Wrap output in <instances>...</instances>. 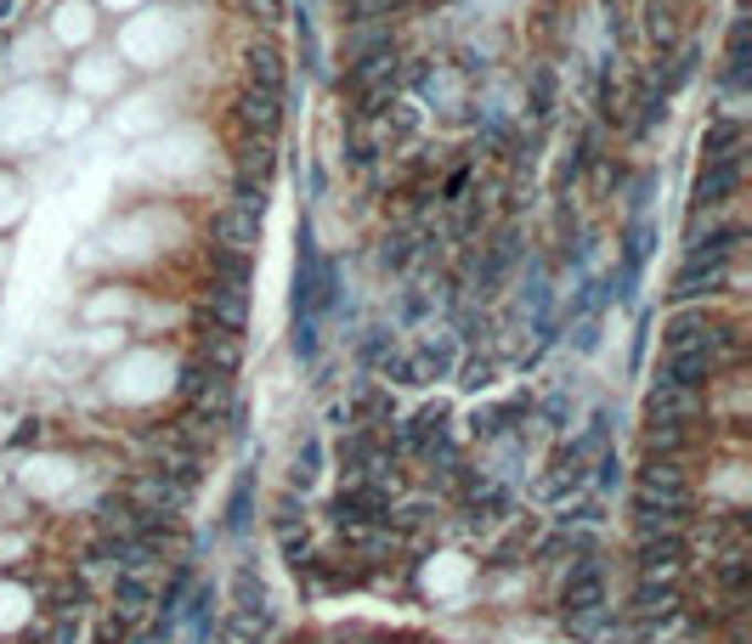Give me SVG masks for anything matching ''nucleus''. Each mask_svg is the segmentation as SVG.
Returning <instances> with one entry per match:
<instances>
[{"instance_id": "obj_1", "label": "nucleus", "mask_w": 752, "mask_h": 644, "mask_svg": "<svg viewBox=\"0 0 752 644\" xmlns=\"http://www.w3.org/2000/svg\"><path fill=\"white\" fill-rule=\"evenodd\" d=\"M679 351H735V328L730 323H708L701 312H679L663 323V357H679Z\"/></svg>"}, {"instance_id": "obj_2", "label": "nucleus", "mask_w": 752, "mask_h": 644, "mask_svg": "<svg viewBox=\"0 0 752 644\" xmlns=\"http://www.w3.org/2000/svg\"><path fill=\"white\" fill-rule=\"evenodd\" d=\"M125 498L142 509V515H153V520H176L181 509H187V498H193V492L187 486H176L165 469H142V475H130V486H125Z\"/></svg>"}, {"instance_id": "obj_3", "label": "nucleus", "mask_w": 752, "mask_h": 644, "mask_svg": "<svg viewBox=\"0 0 752 644\" xmlns=\"http://www.w3.org/2000/svg\"><path fill=\"white\" fill-rule=\"evenodd\" d=\"M600 605H611V593H605V555L572 560L566 582H560V611L583 616V611H600Z\"/></svg>"}, {"instance_id": "obj_4", "label": "nucleus", "mask_w": 752, "mask_h": 644, "mask_svg": "<svg viewBox=\"0 0 752 644\" xmlns=\"http://www.w3.org/2000/svg\"><path fill=\"white\" fill-rule=\"evenodd\" d=\"M685 566H690V549H685V537H639V560H634L639 582H656V588H679Z\"/></svg>"}, {"instance_id": "obj_5", "label": "nucleus", "mask_w": 752, "mask_h": 644, "mask_svg": "<svg viewBox=\"0 0 752 644\" xmlns=\"http://www.w3.org/2000/svg\"><path fill=\"white\" fill-rule=\"evenodd\" d=\"M322 250H317V232L311 221H300V261H295V294H289V312L295 317H317V294H322ZM322 323V317H317Z\"/></svg>"}, {"instance_id": "obj_6", "label": "nucleus", "mask_w": 752, "mask_h": 644, "mask_svg": "<svg viewBox=\"0 0 752 644\" xmlns=\"http://www.w3.org/2000/svg\"><path fill=\"white\" fill-rule=\"evenodd\" d=\"M719 379V357L713 351H679V357H663L656 362V384L663 390H708Z\"/></svg>"}, {"instance_id": "obj_7", "label": "nucleus", "mask_w": 752, "mask_h": 644, "mask_svg": "<svg viewBox=\"0 0 752 644\" xmlns=\"http://www.w3.org/2000/svg\"><path fill=\"white\" fill-rule=\"evenodd\" d=\"M204 323L221 334H244L250 328V288L244 283H210L204 288Z\"/></svg>"}, {"instance_id": "obj_8", "label": "nucleus", "mask_w": 752, "mask_h": 644, "mask_svg": "<svg viewBox=\"0 0 752 644\" xmlns=\"http://www.w3.org/2000/svg\"><path fill=\"white\" fill-rule=\"evenodd\" d=\"M730 283V261H713V255H685V266L674 272V300H701V294H719Z\"/></svg>"}, {"instance_id": "obj_9", "label": "nucleus", "mask_w": 752, "mask_h": 644, "mask_svg": "<svg viewBox=\"0 0 752 644\" xmlns=\"http://www.w3.org/2000/svg\"><path fill=\"white\" fill-rule=\"evenodd\" d=\"M701 395L696 390H663V384H650V395H645V424H701Z\"/></svg>"}, {"instance_id": "obj_10", "label": "nucleus", "mask_w": 752, "mask_h": 644, "mask_svg": "<svg viewBox=\"0 0 752 644\" xmlns=\"http://www.w3.org/2000/svg\"><path fill=\"white\" fill-rule=\"evenodd\" d=\"M735 187H741V159H724V165H708L696 176V187H690V210L701 215V210H724L730 198H735Z\"/></svg>"}, {"instance_id": "obj_11", "label": "nucleus", "mask_w": 752, "mask_h": 644, "mask_svg": "<svg viewBox=\"0 0 752 644\" xmlns=\"http://www.w3.org/2000/svg\"><path fill=\"white\" fill-rule=\"evenodd\" d=\"M515 261H521V232H498L492 243H487V255H481V266H476V277H469V283H476V294H481V300H487V294H498V283L509 277V266Z\"/></svg>"}, {"instance_id": "obj_12", "label": "nucleus", "mask_w": 752, "mask_h": 644, "mask_svg": "<svg viewBox=\"0 0 752 644\" xmlns=\"http://www.w3.org/2000/svg\"><path fill=\"white\" fill-rule=\"evenodd\" d=\"M210 237H215V250L255 255V243H261V215H250V210H239V204H226V210H215Z\"/></svg>"}, {"instance_id": "obj_13", "label": "nucleus", "mask_w": 752, "mask_h": 644, "mask_svg": "<svg viewBox=\"0 0 752 644\" xmlns=\"http://www.w3.org/2000/svg\"><path fill=\"white\" fill-rule=\"evenodd\" d=\"M521 419H532V395H509L498 408H476L469 430H476V441H504V435L521 430Z\"/></svg>"}, {"instance_id": "obj_14", "label": "nucleus", "mask_w": 752, "mask_h": 644, "mask_svg": "<svg viewBox=\"0 0 752 644\" xmlns=\"http://www.w3.org/2000/svg\"><path fill=\"white\" fill-rule=\"evenodd\" d=\"M232 114H239V125H244V136H272L277 125H284V96H277V91H244L239 96V108H232Z\"/></svg>"}, {"instance_id": "obj_15", "label": "nucleus", "mask_w": 752, "mask_h": 644, "mask_svg": "<svg viewBox=\"0 0 752 644\" xmlns=\"http://www.w3.org/2000/svg\"><path fill=\"white\" fill-rule=\"evenodd\" d=\"M176 616H187V644H210V638H215V588H210V582H193Z\"/></svg>"}, {"instance_id": "obj_16", "label": "nucleus", "mask_w": 752, "mask_h": 644, "mask_svg": "<svg viewBox=\"0 0 752 644\" xmlns=\"http://www.w3.org/2000/svg\"><path fill=\"white\" fill-rule=\"evenodd\" d=\"M239 187H266L272 181V170H277V147H272V136H244L239 141Z\"/></svg>"}, {"instance_id": "obj_17", "label": "nucleus", "mask_w": 752, "mask_h": 644, "mask_svg": "<svg viewBox=\"0 0 752 644\" xmlns=\"http://www.w3.org/2000/svg\"><path fill=\"white\" fill-rule=\"evenodd\" d=\"M464 509H469V515H504V509H509V486H504L492 469L469 475V481H464Z\"/></svg>"}, {"instance_id": "obj_18", "label": "nucleus", "mask_w": 752, "mask_h": 644, "mask_svg": "<svg viewBox=\"0 0 752 644\" xmlns=\"http://www.w3.org/2000/svg\"><path fill=\"white\" fill-rule=\"evenodd\" d=\"M244 63H250V85L255 91H277V96H284V52H277L272 40H255L250 52H244Z\"/></svg>"}, {"instance_id": "obj_19", "label": "nucleus", "mask_w": 752, "mask_h": 644, "mask_svg": "<svg viewBox=\"0 0 752 644\" xmlns=\"http://www.w3.org/2000/svg\"><path fill=\"white\" fill-rule=\"evenodd\" d=\"M148 605H153V582L142 571H119V582H114V616L136 622V616H148Z\"/></svg>"}, {"instance_id": "obj_20", "label": "nucleus", "mask_w": 752, "mask_h": 644, "mask_svg": "<svg viewBox=\"0 0 752 644\" xmlns=\"http://www.w3.org/2000/svg\"><path fill=\"white\" fill-rule=\"evenodd\" d=\"M696 63H701L696 45H679L674 57H663V68H656V80H650V91H656V96H674V91H685V85L696 80Z\"/></svg>"}, {"instance_id": "obj_21", "label": "nucleus", "mask_w": 752, "mask_h": 644, "mask_svg": "<svg viewBox=\"0 0 752 644\" xmlns=\"http://www.w3.org/2000/svg\"><path fill=\"white\" fill-rule=\"evenodd\" d=\"M701 154H708V165H724V159H741V119L719 114L708 125V136H701Z\"/></svg>"}, {"instance_id": "obj_22", "label": "nucleus", "mask_w": 752, "mask_h": 644, "mask_svg": "<svg viewBox=\"0 0 752 644\" xmlns=\"http://www.w3.org/2000/svg\"><path fill=\"white\" fill-rule=\"evenodd\" d=\"M645 458H679L690 441H696V430L690 424H645Z\"/></svg>"}, {"instance_id": "obj_23", "label": "nucleus", "mask_w": 752, "mask_h": 644, "mask_svg": "<svg viewBox=\"0 0 752 644\" xmlns=\"http://www.w3.org/2000/svg\"><path fill=\"white\" fill-rule=\"evenodd\" d=\"M589 165H594V130H583V136L572 141V154L554 165V192H566V187H572V181H578Z\"/></svg>"}, {"instance_id": "obj_24", "label": "nucleus", "mask_w": 752, "mask_h": 644, "mask_svg": "<svg viewBox=\"0 0 752 644\" xmlns=\"http://www.w3.org/2000/svg\"><path fill=\"white\" fill-rule=\"evenodd\" d=\"M645 40L650 45H674L679 40V12L668 0H645Z\"/></svg>"}, {"instance_id": "obj_25", "label": "nucleus", "mask_w": 752, "mask_h": 644, "mask_svg": "<svg viewBox=\"0 0 752 644\" xmlns=\"http://www.w3.org/2000/svg\"><path fill=\"white\" fill-rule=\"evenodd\" d=\"M650 243H656L650 221H634V226L623 232V272H628V277H639V272H645V261H650Z\"/></svg>"}, {"instance_id": "obj_26", "label": "nucleus", "mask_w": 752, "mask_h": 644, "mask_svg": "<svg viewBox=\"0 0 752 644\" xmlns=\"http://www.w3.org/2000/svg\"><path fill=\"white\" fill-rule=\"evenodd\" d=\"M250 509H255V475L244 469L239 486H232V498H226V531H232V537L250 531Z\"/></svg>"}, {"instance_id": "obj_27", "label": "nucleus", "mask_w": 752, "mask_h": 644, "mask_svg": "<svg viewBox=\"0 0 752 644\" xmlns=\"http://www.w3.org/2000/svg\"><path fill=\"white\" fill-rule=\"evenodd\" d=\"M317 469H322V441L317 435H306L300 447H295V469H289V492H306L311 481H317Z\"/></svg>"}, {"instance_id": "obj_28", "label": "nucleus", "mask_w": 752, "mask_h": 644, "mask_svg": "<svg viewBox=\"0 0 752 644\" xmlns=\"http://www.w3.org/2000/svg\"><path fill=\"white\" fill-rule=\"evenodd\" d=\"M391 351H396V334L391 328H362V339H357V362L362 368H385Z\"/></svg>"}, {"instance_id": "obj_29", "label": "nucleus", "mask_w": 752, "mask_h": 644, "mask_svg": "<svg viewBox=\"0 0 752 644\" xmlns=\"http://www.w3.org/2000/svg\"><path fill=\"white\" fill-rule=\"evenodd\" d=\"M210 266H215V283H244L250 288V277H255V261L239 255V250H210Z\"/></svg>"}, {"instance_id": "obj_30", "label": "nucleus", "mask_w": 752, "mask_h": 644, "mask_svg": "<svg viewBox=\"0 0 752 644\" xmlns=\"http://www.w3.org/2000/svg\"><path fill=\"white\" fill-rule=\"evenodd\" d=\"M74 638H80V605H63L52 622H45L40 644H74Z\"/></svg>"}, {"instance_id": "obj_31", "label": "nucleus", "mask_w": 752, "mask_h": 644, "mask_svg": "<svg viewBox=\"0 0 752 644\" xmlns=\"http://www.w3.org/2000/svg\"><path fill=\"white\" fill-rule=\"evenodd\" d=\"M527 85H532V119H549V114H554V74H549V68H532Z\"/></svg>"}, {"instance_id": "obj_32", "label": "nucleus", "mask_w": 752, "mask_h": 644, "mask_svg": "<svg viewBox=\"0 0 752 644\" xmlns=\"http://www.w3.org/2000/svg\"><path fill=\"white\" fill-rule=\"evenodd\" d=\"M413 255H419V237H413V232H391V237H385V250H380V261H385L391 272H402Z\"/></svg>"}, {"instance_id": "obj_33", "label": "nucleus", "mask_w": 752, "mask_h": 644, "mask_svg": "<svg viewBox=\"0 0 752 644\" xmlns=\"http://www.w3.org/2000/svg\"><path fill=\"white\" fill-rule=\"evenodd\" d=\"M317 334H322V323H317V317H295L289 345H295V357H300V362H311V357H317Z\"/></svg>"}, {"instance_id": "obj_34", "label": "nucleus", "mask_w": 752, "mask_h": 644, "mask_svg": "<svg viewBox=\"0 0 752 644\" xmlns=\"http://www.w3.org/2000/svg\"><path fill=\"white\" fill-rule=\"evenodd\" d=\"M295 23H300V68H306V74H322V57H317V34H311V12L300 7V12H295Z\"/></svg>"}, {"instance_id": "obj_35", "label": "nucleus", "mask_w": 752, "mask_h": 644, "mask_svg": "<svg viewBox=\"0 0 752 644\" xmlns=\"http://www.w3.org/2000/svg\"><path fill=\"white\" fill-rule=\"evenodd\" d=\"M396 114H385V136H413L419 130V108L413 103H391Z\"/></svg>"}, {"instance_id": "obj_36", "label": "nucleus", "mask_w": 752, "mask_h": 644, "mask_svg": "<svg viewBox=\"0 0 752 644\" xmlns=\"http://www.w3.org/2000/svg\"><path fill=\"white\" fill-rule=\"evenodd\" d=\"M244 12L255 23H277V18H284V0H244Z\"/></svg>"}, {"instance_id": "obj_37", "label": "nucleus", "mask_w": 752, "mask_h": 644, "mask_svg": "<svg viewBox=\"0 0 752 644\" xmlns=\"http://www.w3.org/2000/svg\"><path fill=\"white\" fill-rule=\"evenodd\" d=\"M487 379H492V362H464V379H458V384H464V390H481Z\"/></svg>"}, {"instance_id": "obj_38", "label": "nucleus", "mask_w": 752, "mask_h": 644, "mask_svg": "<svg viewBox=\"0 0 752 644\" xmlns=\"http://www.w3.org/2000/svg\"><path fill=\"white\" fill-rule=\"evenodd\" d=\"M425 312H431V294H407V300H402V323H419Z\"/></svg>"}, {"instance_id": "obj_39", "label": "nucleus", "mask_w": 752, "mask_h": 644, "mask_svg": "<svg viewBox=\"0 0 752 644\" xmlns=\"http://www.w3.org/2000/svg\"><path fill=\"white\" fill-rule=\"evenodd\" d=\"M469 187V170H453L447 176V187H442V204H458V192Z\"/></svg>"}, {"instance_id": "obj_40", "label": "nucleus", "mask_w": 752, "mask_h": 644, "mask_svg": "<svg viewBox=\"0 0 752 644\" xmlns=\"http://www.w3.org/2000/svg\"><path fill=\"white\" fill-rule=\"evenodd\" d=\"M650 192H656V176H639V181H634V198H628V204H634V210H645V204H650Z\"/></svg>"}]
</instances>
